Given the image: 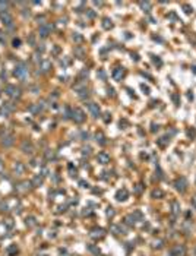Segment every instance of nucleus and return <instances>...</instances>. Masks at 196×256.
<instances>
[{"label": "nucleus", "instance_id": "nucleus-13", "mask_svg": "<svg viewBox=\"0 0 196 256\" xmlns=\"http://www.w3.org/2000/svg\"><path fill=\"white\" fill-rule=\"evenodd\" d=\"M184 255V247L183 246H176L171 249V256H183Z\"/></svg>", "mask_w": 196, "mask_h": 256}, {"label": "nucleus", "instance_id": "nucleus-3", "mask_svg": "<svg viewBox=\"0 0 196 256\" xmlns=\"http://www.w3.org/2000/svg\"><path fill=\"white\" fill-rule=\"evenodd\" d=\"M4 92L9 95V97H12V98H19L21 97V89L18 86H15V85H7L6 89H4Z\"/></svg>", "mask_w": 196, "mask_h": 256}, {"label": "nucleus", "instance_id": "nucleus-28", "mask_svg": "<svg viewBox=\"0 0 196 256\" xmlns=\"http://www.w3.org/2000/svg\"><path fill=\"white\" fill-rule=\"evenodd\" d=\"M183 7L186 9V13H190V12H192V9H190V6H187V4H183Z\"/></svg>", "mask_w": 196, "mask_h": 256}, {"label": "nucleus", "instance_id": "nucleus-25", "mask_svg": "<svg viewBox=\"0 0 196 256\" xmlns=\"http://www.w3.org/2000/svg\"><path fill=\"white\" fill-rule=\"evenodd\" d=\"M73 40L78 41V42H81V41H82V37H81L79 34H75V35H73Z\"/></svg>", "mask_w": 196, "mask_h": 256}, {"label": "nucleus", "instance_id": "nucleus-1", "mask_svg": "<svg viewBox=\"0 0 196 256\" xmlns=\"http://www.w3.org/2000/svg\"><path fill=\"white\" fill-rule=\"evenodd\" d=\"M70 116H72V119L76 121V123H84L85 119H86L85 113L79 107H75V108H73V110L70 111Z\"/></svg>", "mask_w": 196, "mask_h": 256}, {"label": "nucleus", "instance_id": "nucleus-17", "mask_svg": "<svg viewBox=\"0 0 196 256\" xmlns=\"http://www.w3.org/2000/svg\"><path fill=\"white\" fill-rule=\"evenodd\" d=\"M7 7H9V3L4 1V0H0V13L1 12H7Z\"/></svg>", "mask_w": 196, "mask_h": 256}, {"label": "nucleus", "instance_id": "nucleus-16", "mask_svg": "<svg viewBox=\"0 0 196 256\" xmlns=\"http://www.w3.org/2000/svg\"><path fill=\"white\" fill-rule=\"evenodd\" d=\"M102 28H104V29H110V28H113L111 19H108V18H104V19H102Z\"/></svg>", "mask_w": 196, "mask_h": 256}, {"label": "nucleus", "instance_id": "nucleus-15", "mask_svg": "<svg viewBox=\"0 0 196 256\" xmlns=\"http://www.w3.org/2000/svg\"><path fill=\"white\" fill-rule=\"evenodd\" d=\"M176 188L179 189V190H184V189H186V180H184V179H180V180H177V182H176Z\"/></svg>", "mask_w": 196, "mask_h": 256}, {"label": "nucleus", "instance_id": "nucleus-31", "mask_svg": "<svg viewBox=\"0 0 196 256\" xmlns=\"http://www.w3.org/2000/svg\"><path fill=\"white\" fill-rule=\"evenodd\" d=\"M3 168V162H1V160H0V170Z\"/></svg>", "mask_w": 196, "mask_h": 256}, {"label": "nucleus", "instance_id": "nucleus-19", "mask_svg": "<svg viewBox=\"0 0 196 256\" xmlns=\"http://www.w3.org/2000/svg\"><path fill=\"white\" fill-rule=\"evenodd\" d=\"M41 183H42V177L41 176H35V177L32 179V185H34V186H40Z\"/></svg>", "mask_w": 196, "mask_h": 256}, {"label": "nucleus", "instance_id": "nucleus-20", "mask_svg": "<svg viewBox=\"0 0 196 256\" xmlns=\"http://www.w3.org/2000/svg\"><path fill=\"white\" fill-rule=\"evenodd\" d=\"M139 6L143 9V10H145V9H146V10H149V7H151V4H149L148 1H139Z\"/></svg>", "mask_w": 196, "mask_h": 256}, {"label": "nucleus", "instance_id": "nucleus-14", "mask_svg": "<svg viewBox=\"0 0 196 256\" xmlns=\"http://www.w3.org/2000/svg\"><path fill=\"white\" fill-rule=\"evenodd\" d=\"M40 69H41L42 73H45V72H48V70L51 69V63H50L48 60H41V62H40Z\"/></svg>", "mask_w": 196, "mask_h": 256}, {"label": "nucleus", "instance_id": "nucleus-23", "mask_svg": "<svg viewBox=\"0 0 196 256\" xmlns=\"http://www.w3.org/2000/svg\"><path fill=\"white\" fill-rule=\"evenodd\" d=\"M7 252H9V255H12L13 252H18V247H16V246H10V247L7 249Z\"/></svg>", "mask_w": 196, "mask_h": 256}, {"label": "nucleus", "instance_id": "nucleus-32", "mask_svg": "<svg viewBox=\"0 0 196 256\" xmlns=\"http://www.w3.org/2000/svg\"><path fill=\"white\" fill-rule=\"evenodd\" d=\"M193 205H195V206H196V196H195V198H193Z\"/></svg>", "mask_w": 196, "mask_h": 256}, {"label": "nucleus", "instance_id": "nucleus-8", "mask_svg": "<svg viewBox=\"0 0 196 256\" xmlns=\"http://www.w3.org/2000/svg\"><path fill=\"white\" fill-rule=\"evenodd\" d=\"M21 151L25 152V154H32L34 152V145L29 142V141H24L21 144Z\"/></svg>", "mask_w": 196, "mask_h": 256}, {"label": "nucleus", "instance_id": "nucleus-4", "mask_svg": "<svg viewBox=\"0 0 196 256\" xmlns=\"http://www.w3.org/2000/svg\"><path fill=\"white\" fill-rule=\"evenodd\" d=\"M13 142H15V139H13V135L12 133H4V135L1 136V145L3 147H6V148H9V147H12L13 145Z\"/></svg>", "mask_w": 196, "mask_h": 256}, {"label": "nucleus", "instance_id": "nucleus-29", "mask_svg": "<svg viewBox=\"0 0 196 256\" xmlns=\"http://www.w3.org/2000/svg\"><path fill=\"white\" fill-rule=\"evenodd\" d=\"M19 44H21V41H19V40H13V45H15V47H19Z\"/></svg>", "mask_w": 196, "mask_h": 256}, {"label": "nucleus", "instance_id": "nucleus-26", "mask_svg": "<svg viewBox=\"0 0 196 256\" xmlns=\"http://www.w3.org/2000/svg\"><path fill=\"white\" fill-rule=\"evenodd\" d=\"M34 224H35V223H34V220H32V218H27V225H31V227H32V225H34Z\"/></svg>", "mask_w": 196, "mask_h": 256}, {"label": "nucleus", "instance_id": "nucleus-6", "mask_svg": "<svg viewBox=\"0 0 196 256\" xmlns=\"http://www.w3.org/2000/svg\"><path fill=\"white\" fill-rule=\"evenodd\" d=\"M88 110H89L92 117H99L101 116V110L98 107V104H95V103H89L88 104Z\"/></svg>", "mask_w": 196, "mask_h": 256}, {"label": "nucleus", "instance_id": "nucleus-30", "mask_svg": "<svg viewBox=\"0 0 196 256\" xmlns=\"http://www.w3.org/2000/svg\"><path fill=\"white\" fill-rule=\"evenodd\" d=\"M6 224H7V227H12V220H7V223H6Z\"/></svg>", "mask_w": 196, "mask_h": 256}, {"label": "nucleus", "instance_id": "nucleus-27", "mask_svg": "<svg viewBox=\"0 0 196 256\" xmlns=\"http://www.w3.org/2000/svg\"><path fill=\"white\" fill-rule=\"evenodd\" d=\"M45 155H47V158H48V160H50V158H54V154H53V152H50V151H47V152H45Z\"/></svg>", "mask_w": 196, "mask_h": 256}, {"label": "nucleus", "instance_id": "nucleus-33", "mask_svg": "<svg viewBox=\"0 0 196 256\" xmlns=\"http://www.w3.org/2000/svg\"><path fill=\"white\" fill-rule=\"evenodd\" d=\"M193 72H195V73H196V66H193Z\"/></svg>", "mask_w": 196, "mask_h": 256}, {"label": "nucleus", "instance_id": "nucleus-21", "mask_svg": "<svg viewBox=\"0 0 196 256\" xmlns=\"http://www.w3.org/2000/svg\"><path fill=\"white\" fill-rule=\"evenodd\" d=\"M97 142H99L101 145H104L105 144V141H104V135L99 132V133H97Z\"/></svg>", "mask_w": 196, "mask_h": 256}, {"label": "nucleus", "instance_id": "nucleus-22", "mask_svg": "<svg viewBox=\"0 0 196 256\" xmlns=\"http://www.w3.org/2000/svg\"><path fill=\"white\" fill-rule=\"evenodd\" d=\"M28 188H29V183L28 182H24V183H21V188L19 189H21V190H27Z\"/></svg>", "mask_w": 196, "mask_h": 256}, {"label": "nucleus", "instance_id": "nucleus-9", "mask_svg": "<svg viewBox=\"0 0 196 256\" xmlns=\"http://www.w3.org/2000/svg\"><path fill=\"white\" fill-rule=\"evenodd\" d=\"M13 171L16 176H22L24 173H25V165L22 164V162H15L13 164Z\"/></svg>", "mask_w": 196, "mask_h": 256}, {"label": "nucleus", "instance_id": "nucleus-5", "mask_svg": "<svg viewBox=\"0 0 196 256\" xmlns=\"http://www.w3.org/2000/svg\"><path fill=\"white\" fill-rule=\"evenodd\" d=\"M0 19H1V22H3L6 27H12L13 18H12V15L9 13V12H1V13H0Z\"/></svg>", "mask_w": 196, "mask_h": 256}, {"label": "nucleus", "instance_id": "nucleus-11", "mask_svg": "<svg viewBox=\"0 0 196 256\" xmlns=\"http://www.w3.org/2000/svg\"><path fill=\"white\" fill-rule=\"evenodd\" d=\"M97 160H98V162H101V164H108V162H110V155L105 154V152H99V154L97 155Z\"/></svg>", "mask_w": 196, "mask_h": 256}, {"label": "nucleus", "instance_id": "nucleus-2", "mask_svg": "<svg viewBox=\"0 0 196 256\" xmlns=\"http://www.w3.org/2000/svg\"><path fill=\"white\" fill-rule=\"evenodd\" d=\"M15 76L16 78H19V79H25L27 78V75H28V68L24 65V63H19L16 68H15Z\"/></svg>", "mask_w": 196, "mask_h": 256}, {"label": "nucleus", "instance_id": "nucleus-10", "mask_svg": "<svg viewBox=\"0 0 196 256\" xmlns=\"http://www.w3.org/2000/svg\"><path fill=\"white\" fill-rule=\"evenodd\" d=\"M12 110H13L12 106L4 104V106H1V107H0V116H1V117H7V116L12 113Z\"/></svg>", "mask_w": 196, "mask_h": 256}, {"label": "nucleus", "instance_id": "nucleus-12", "mask_svg": "<svg viewBox=\"0 0 196 256\" xmlns=\"http://www.w3.org/2000/svg\"><path fill=\"white\" fill-rule=\"evenodd\" d=\"M123 76H125V70L120 68L114 69V72H113V78L116 79V81H122L123 79Z\"/></svg>", "mask_w": 196, "mask_h": 256}, {"label": "nucleus", "instance_id": "nucleus-24", "mask_svg": "<svg viewBox=\"0 0 196 256\" xmlns=\"http://www.w3.org/2000/svg\"><path fill=\"white\" fill-rule=\"evenodd\" d=\"M97 75L99 76V78H101V79H105V72H104V70H101V69H99Z\"/></svg>", "mask_w": 196, "mask_h": 256}, {"label": "nucleus", "instance_id": "nucleus-7", "mask_svg": "<svg viewBox=\"0 0 196 256\" xmlns=\"http://www.w3.org/2000/svg\"><path fill=\"white\" fill-rule=\"evenodd\" d=\"M50 32H51V27H50L48 24H42V25H40V29H38L40 37L45 38V37H48V34H50Z\"/></svg>", "mask_w": 196, "mask_h": 256}, {"label": "nucleus", "instance_id": "nucleus-18", "mask_svg": "<svg viewBox=\"0 0 196 256\" xmlns=\"http://www.w3.org/2000/svg\"><path fill=\"white\" fill-rule=\"evenodd\" d=\"M168 142H170V138L167 139V136H163V138L158 139V145H160V147H166Z\"/></svg>", "mask_w": 196, "mask_h": 256}]
</instances>
